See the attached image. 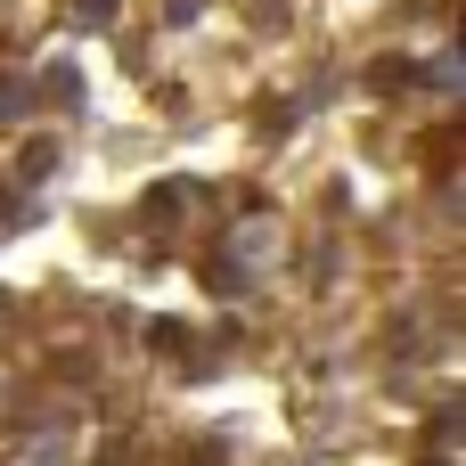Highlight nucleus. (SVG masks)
Returning <instances> with one entry per match:
<instances>
[{"label":"nucleus","instance_id":"7ed1b4c3","mask_svg":"<svg viewBox=\"0 0 466 466\" xmlns=\"http://www.w3.org/2000/svg\"><path fill=\"white\" fill-rule=\"evenodd\" d=\"M147 344H156L164 360H180V352H188V328H172V319H164V328H147Z\"/></svg>","mask_w":466,"mask_h":466},{"label":"nucleus","instance_id":"423d86ee","mask_svg":"<svg viewBox=\"0 0 466 466\" xmlns=\"http://www.w3.org/2000/svg\"><path fill=\"white\" fill-rule=\"evenodd\" d=\"M115 16V0H82V25H106Z\"/></svg>","mask_w":466,"mask_h":466},{"label":"nucleus","instance_id":"20e7f679","mask_svg":"<svg viewBox=\"0 0 466 466\" xmlns=\"http://www.w3.org/2000/svg\"><path fill=\"white\" fill-rule=\"evenodd\" d=\"M188 466H229V442H188Z\"/></svg>","mask_w":466,"mask_h":466},{"label":"nucleus","instance_id":"39448f33","mask_svg":"<svg viewBox=\"0 0 466 466\" xmlns=\"http://www.w3.org/2000/svg\"><path fill=\"white\" fill-rule=\"evenodd\" d=\"M8 115H25V82H0V123Z\"/></svg>","mask_w":466,"mask_h":466},{"label":"nucleus","instance_id":"f03ea898","mask_svg":"<svg viewBox=\"0 0 466 466\" xmlns=\"http://www.w3.org/2000/svg\"><path fill=\"white\" fill-rule=\"evenodd\" d=\"M147 221L172 229V221H180V188H156V197H147Z\"/></svg>","mask_w":466,"mask_h":466},{"label":"nucleus","instance_id":"f257e3e1","mask_svg":"<svg viewBox=\"0 0 466 466\" xmlns=\"http://www.w3.org/2000/svg\"><path fill=\"white\" fill-rule=\"evenodd\" d=\"M57 172V139H33L25 156H16V188H33V180H49Z\"/></svg>","mask_w":466,"mask_h":466}]
</instances>
